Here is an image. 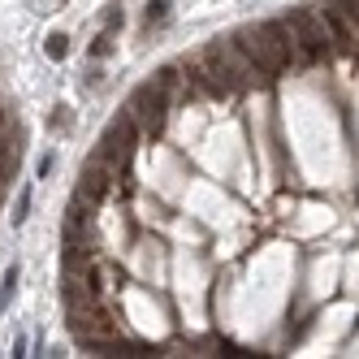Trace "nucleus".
<instances>
[{
	"instance_id": "f257e3e1",
	"label": "nucleus",
	"mask_w": 359,
	"mask_h": 359,
	"mask_svg": "<svg viewBox=\"0 0 359 359\" xmlns=\"http://www.w3.org/2000/svg\"><path fill=\"white\" fill-rule=\"evenodd\" d=\"M169 104H173V95H169L156 79H151V83H143V87L130 91V100H126V113L135 117V126H139V135H143V139H156V135L165 130Z\"/></svg>"
},
{
	"instance_id": "f03ea898",
	"label": "nucleus",
	"mask_w": 359,
	"mask_h": 359,
	"mask_svg": "<svg viewBox=\"0 0 359 359\" xmlns=\"http://www.w3.org/2000/svg\"><path fill=\"white\" fill-rule=\"evenodd\" d=\"M286 27H290L294 39H299L303 65H316V61H325V57L333 53V43H329V31H325L320 13H312V9H290V13H286Z\"/></svg>"
},
{
	"instance_id": "7ed1b4c3",
	"label": "nucleus",
	"mask_w": 359,
	"mask_h": 359,
	"mask_svg": "<svg viewBox=\"0 0 359 359\" xmlns=\"http://www.w3.org/2000/svg\"><path fill=\"white\" fill-rule=\"evenodd\" d=\"M143 135H139V126H135V117L130 113H117L109 126H104V135H100V147H95V161H104V165H126L130 161V151H135V143H139Z\"/></svg>"
},
{
	"instance_id": "20e7f679",
	"label": "nucleus",
	"mask_w": 359,
	"mask_h": 359,
	"mask_svg": "<svg viewBox=\"0 0 359 359\" xmlns=\"http://www.w3.org/2000/svg\"><path fill=\"white\" fill-rule=\"evenodd\" d=\"M255 35L269 48V57L277 61V69H294L303 65V53H299V39L294 31L286 27V18H269V22H255Z\"/></svg>"
},
{
	"instance_id": "39448f33",
	"label": "nucleus",
	"mask_w": 359,
	"mask_h": 359,
	"mask_svg": "<svg viewBox=\"0 0 359 359\" xmlns=\"http://www.w3.org/2000/svg\"><path fill=\"white\" fill-rule=\"evenodd\" d=\"M229 39H234V48H238V53H243V61L251 65V79H255V87H269L273 79H277V61L269 57V48L260 43V35H255V27H238L234 35H229Z\"/></svg>"
},
{
	"instance_id": "423d86ee",
	"label": "nucleus",
	"mask_w": 359,
	"mask_h": 359,
	"mask_svg": "<svg viewBox=\"0 0 359 359\" xmlns=\"http://www.w3.org/2000/svg\"><path fill=\"white\" fill-rule=\"evenodd\" d=\"M69 333L83 346H100V342L117 338V325H113V316L104 312V307L95 303V307H87V312H69Z\"/></svg>"
},
{
	"instance_id": "0eeeda50",
	"label": "nucleus",
	"mask_w": 359,
	"mask_h": 359,
	"mask_svg": "<svg viewBox=\"0 0 359 359\" xmlns=\"http://www.w3.org/2000/svg\"><path fill=\"white\" fill-rule=\"evenodd\" d=\"M320 22H325V31H329V43L338 48V53H355V48H359V31L351 27V18H346L338 5H333V0H329L325 9H320Z\"/></svg>"
},
{
	"instance_id": "6e6552de",
	"label": "nucleus",
	"mask_w": 359,
	"mask_h": 359,
	"mask_svg": "<svg viewBox=\"0 0 359 359\" xmlns=\"http://www.w3.org/2000/svg\"><path fill=\"white\" fill-rule=\"evenodd\" d=\"M113 165H104V161H91V169L83 173V182H79V195H87L91 203H100L109 195V187H113Z\"/></svg>"
},
{
	"instance_id": "1a4fd4ad",
	"label": "nucleus",
	"mask_w": 359,
	"mask_h": 359,
	"mask_svg": "<svg viewBox=\"0 0 359 359\" xmlns=\"http://www.w3.org/2000/svg\"><path fill=\"white\" fill-rule=\"evenodd\" d=\"M43 53L53 57V61H65L69 57V35H48L43 39Z\"/></svg>"
},
{
	"instance_id": "9d476101",
	"label": "nucleus",
	"mask_w": 359,
	"mask_h": 359,
	"mask_svg": "<svg viewBox=\"0 0 359 359\" xmlns=\"http://www.w3.org/2000/svg\"><path fill=\"white\" fill-rule=\"evenodd\" d=\"M165 18H169V0H151V5L143 9V22H147V27H161Z\"/></svg>"
},
{
	"instance_id": "9b49d317",
	"label": "nucleus",
	"mask_w": 359,
	"mask_h": 359,
	"mask_svg": "<svg viewBox=\"0 0 359 359\" xmlns=\"http://www.w3.org/2000/svg\"><path fill=\"white\" fill-rule=\"evenodd\" d=\"M333 5H338V9H342V13L351 18V27L359 31V0H333Z\"/></svg>"
},
{
	"instance_id": "f8f14e48",
	"label": "nucleus",
	"mask_w": 359,
	"mask_h": 359,
	"mask_svg": "<svg viewBox=\"0 0 359 359\" xmlns=\"http://www.w3.org/2000/svg\"><path fill=\"white\" fill-rule=\"evenodd\" d=\"M109 53H113V35L104 31V35H100V39L91 43V57H109Z\"/></svg>"
},
{
	"instance_id": "ddd939ff",
	"label": "nucleus",
	"mask_w": 359,
	"mask_h": 359,
	"mask_svg": "<svg viewBox=\"0 0 359 359\" xmlns=\"http://www.w3.org/2000/svg\"><path fill=\"white\" fill-rule=\"evenodd\" d=\"M27 208H31V191H22V195H18V208H13V225L27 221Z\"/></svg>"
},
{
	"instance_id": "4468645a",
	"label": "nucleus",
	"mask_w": 359,
	"mask_h": 359,
	"mask_svg": "<svg viewBox=\"0 0 359 359\" xmlns=\"http://www.w3.org/2000/svg\"><path fill=\"white\" fill-rule=\"evenodd\" d=\"M121 22H126V13H121V5H113V9H104V27H109V31H117V27H121Z\"/></svg>"
},
{
	"instance_id": "2eb2a0df",
	"label": "nucleus",
	"mask_w": 359,
	"mask_h": 359,
	"mask_svg": "<svg viewBox=\"0 0 359 359\" xmlns=\"http://www.w3.org/2000/svg\"><path fill=\"white\" fill-rule=\"evenodd\" d=\"M53 165H57V156H53V151H48V156L39 161V177H48V173H53Z\"/></svg>"
},
{
	"instance_id": "dca6fc26",
	"label": "nucleus",
	"mask_w": 359,
	"mask_h": 359,
	"mask_svg": "<svg viewBox=\"0 0 359 359\" xmlns=\"http://www.w3.org/2000/svg\"><path fill=\"white\" fill-rule=\"evenodd\" d=\"M0 130H9V109H0Z\"/></svg>"
},
{
	"instance_id": "f3484780",
	"label": "nucleus",
	"mask_w": 359,
	"mask_h": 359,
	"mask_svg": "<svg viewBox=\"0 0 359 359\" xmlns=\"http://www.w3.org/2000/svg\"><path fill=\"white\" fill-rule=\"evenodd\" d=\"M57 5H61V0H57Z\"/></svg>"
}]
</instances>
